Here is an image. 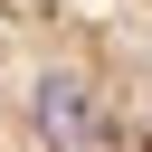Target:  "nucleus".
<instances>
[{
    "label": "nucleus",
    "mask_w": 152,
    "mask_h": 152,
    "mask_svg": "<svg viewBox=\"0 0 152 152\" xmlns=\"http://www.w3.org/2000/svg\"><path fill=\"white\" fill-rule=\"evenodd\" d=\"M0 152H152V0H0Z\"/></svg>",
    "instance_id": "f257e3e1"
}]
</instances>
